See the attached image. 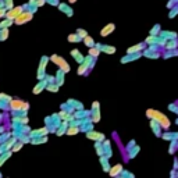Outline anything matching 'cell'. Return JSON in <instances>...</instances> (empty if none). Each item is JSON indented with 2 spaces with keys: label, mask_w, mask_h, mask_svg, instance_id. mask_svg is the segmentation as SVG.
Here are the masks:
<instances>
[{
  "label": "cell",
  "mask_w": 178,
  "mask_h": 178,
  "mask_svg": "<svg viewBox=\"0 0 178 178\" xmlns=\"http://www.w3.org/2000/svg\"><path fill=\"white\" fill-rule=\"evenodd\" d=\"M147 116H150V118L156 120V121H157V123H159L161 127L164 128V129H167V128L170 127L169 118H167L164 114L159 113V111H156V110H147Z\"/></svg>",
  "instance_id": "1"
},
{
  "label": "cell",
  "mask_w": 178,
  "mask_h": 178,
  "mask_svg": "<svg viewBox=\"0 0 178 178\" xmlns=\"http://www.w3.org/2000/svg\"><path fill=\"white\" fill-rule=\"evenodd\" d=\"M52 60H53V61H54L57 65H60L61 68H64V71H65V73H68V71H70L68 64L65 63V60H64V59H60L59 56H52Z\"/></svg>",
  "instance_id": "2"
},
{
  "label": "cell",
  "mask_w": 178,
  "mask_h": 178,
  "mask_svg": "<svg viewBox=\"0 0 178 178\" xmlns=\"http://www.w3.org/2000/svg\"><path fill=\"white\" fill-rule=\"evenodd\" d=\"M31 18H32L31 13H23V14H20V17H17L15 23L17 24H24V23H27V21H29Z\"/></svg>",
  "instance_id": "3"
},
{
  "label": "cell",
  "mask_w": 178,
  "mask_h": 178,
  "mask_svg": "<svg viewBox=\"0 0 178 178\" xmlns=\"http://www.w3.org/2000/svg\"><path fill=\"white\" fill-rule=\"evenodd\" d=\"M114 31V24H109V25H106L103 29H102L100 35L102 36H106V35H109V33H111V32Z\"/></svg>",
  "instance_id": "4"
},
{
  "label": "cell",
  "mask_w": 178,
  "mask_h": 178,
  "mask_svg": "<svg viewBox=\"0 0 178 178\" xmlns=\"http://www.w3.org/2000/svg\"><path fill=\"white\" fill-rule=\"evenodd\" d=\"M20 13H21V9H14V10H11V11L7 14V17H9V18H15V15L18 17Z\"/></svg>",
  "instance_id": "5"
},
{
  "label": "cell",
  "mask_w": 178,
  "mask_h": 178,
  "mask_svg": "<svg viewBox=\"0 0 178 178\" xmlns=\"http://www.w3.org/2000/svg\"><path fill=\"white\" fill-rule=\"evenodd\" d=\"M120 171H121V166H120V164L118 166H114V167L111 169V171H110V175H113V177H114V175H117Z\"/></svg>",
  "instance_id": "6"
},
{
  "label": "cell",
  "mask_w": 178,
  "mask_h": 178,
  "mask_svg": "<svg viewBox=\"0 0 178 178\" xmlns=\"http://www.w3.org/2000/svg\"><path fill=\"white\" fill-rule=\"evenodd\" d=\"M68 41H70V42H77V41H78V36H75V35H70V36H68Z\"/></svg>",
  "instance_id": "7"
},
{
  "label": "cell",
  "mask_w": 178,
  "mask_h": 178,
  "mask_svg": "<svg viewBox=\"0 0 178 178\" xmlns=\"http://www.w3.org/2000/svg\"><path fill=\"white\" fill-rule=\"evenodd\" d=\"M105 52L106 53H107V52H109V53H114V47H106Z\"/></svg>",
  "instance_id": "8"
},
{
  "label": "cell",
  "mask_w": 178,
  "mask_h": 178,
  "mask_svg": "<svg viewBox=\"0 0 178 178\" xmlns=\"http://www.w3.org/2000/svg\"><path fill=\"white\" fill-rule=\"evenodd\" d=\"M74 1H77V0H70V3H74Z\"/></svg>",
  "instance_id": "9"
},
{
  "label": "cell",
  "mask_w": 178,
  "mask_h": 178,
  "mask_svg": "<svg viewBox=\"0 0 178 178\" xmlns=\"http://www.w3.org/2000/svg\"><path fill=\"white\" fill-rule=\"evenodd\" d=\"M1 13H3V11H0V14H1Z\"/></svg>",
  "instance_id": "10"
}]
</instances>
